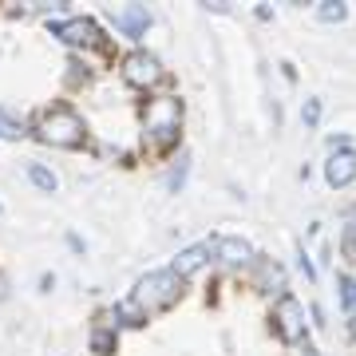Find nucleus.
Wrapping results in <instances>:
<instances>
[{
	"instance_id": "obj_1",
	"label": "nucleus",
	"mask_w": 356,
	"mask_h": 356,
	"mask_svg": "<svg viewBox=\"0 0 356 356\" xmlns=\"http://www.w3.org/2000/svg\"><path fill=\"white\" fill-rule=\"evenodd\" d=\"M36 139L48 143V147H64V151H79L88 143V131H83V119H79L72 107H48V111L36 119Z\"/></svg>"
},
{
	"instance_id": "obj_2",
	"label": "nucleus",
	"mask_w": 356,
	"mask_h": 356,
	"mask_svg": "<svg viewBox=\"0 0 356 356\" xmlns=\"http://www.w3.org/2000/svg\"><path fill=\"white\" fill-rule=\"evenodd\" d=\"M182 127V99L178 95H154L143 107V135L154 147H175Z\"/></svg>"
},
{
	"instance_id": "obj_3",
	"label": "nucleus",
	"mask_w": 356,
	"mask_h": 356,
	"mask_svg": "<svg viewBox=\"0 0 356 356\" xmlns=\"http://www.w3.org/2000/svg\"><path fill=\"white\" fill-rule=\"evenodd\" d=\"M178 293H182V277L170 273V269H154V273L139 277V285H135L131 297L151 313V309H170L178 301Z\"/></svg>"
},
{
	"instance_id": "obj_4",
	"label": "nucleus",
	"mask_w": 356,
	"mask_h": 356,
	"mask_svg": "<svg viewBox=\"0 0 356 356\" xmlns=\"http://www.w3.org/2000/svg\"><path fill=\"white\" fill-rule=\"evenodd\" d=\"M273 329L285 344H301L305 341V305L297 301V297H277V305H273Z\"/></svg>"
},
{
	"instance_id": "obj_5",
	"label": "nucleus",
	"mask_w": 356,
	"mask_h": 356,
	"mask_svg": "<svg viewBox=\"0 0 356 356\" xmlns=\"http://www.w3.org/2000/svg\"><path fill=\"white\" fill-rule=\"evenodd\" d=\"M123 79H127L131 88H139V91L159 88V83H163V64L154 60L151 51L135 48V51H127V56H123Z\"/></svg>"
},
{
	"instance_id": "obj_6",
	"label": "nucleus",
	"mask_w": 356,
	"mask_h": 356,
	"mask_svg": "<svg viewBox=\"0 0 356 356\" xmlns=\"http://www.w3.org/2000/svg\"><path fill=\"white\" fill-rule=\"evenodd\" d=\"M51 36L72 44V48H91V44L99 40V28H95V20H88V16H72V20H56V24H51Z\"/></svg>"
},
{
	"instance_id": "obj_7",
	"label": "nucleus",
	"mask_w": 356,
	"mask_h": 356,
	"mask_svg": "<svg viewBox=\"0 0 356 356\" xmlns=\"http://www.w3.org/2000/svg\"><path fill=\"white\" fill-rule=\"evenodd\" d=\"M111 24L119 28L123 36L143 40V36H147V28H151V13H147L143 4H127V8H119V13L111 16Z\"/></svg>"
},
{
	"instance_id": "obj_8",
	"label": "nucleus",
	"mask_w": 356,
	"mask_h": 356,
	"mask_svg": "<svg viewBox=\"0 0 356 356\" xmlns=\"http://www.w3.org/2000/svg\"><path fill=\"white\" fill-rule=\"evenodd\" d=\"M210 257H214V242L186 245V250H182V254L170 261V273H178V277H191V273H198V269H202Z\"/></svg>"
},
{
	"instance_id": "obj_9",
	"label": "nucleus",
	"mask_w": 356,
	"mask_h": 356,
	"mask_svg": "<svg viewBox=\"0 0 356 356\" xmlns=\"http://www.w3.org/2000/svg\"><path fill=\"white\" fill-rule=\"evenodd\" d=\"M325 178H329V186H348V182H353V178H356V151H353V147L329 154V163H325Z\"/></svg>"
},
{
	"instance_id": "obj_10",
	"label": "nucleus",
	"mask_w": 356,
	"mask_h": 356,
	"mask_svg": "<svg viewBox=\"0 0 356 356\" xmlns=\"http://www.w3.org/2000/svg\"><path fill=\"white\" fill-rule=\"evenodd\" d=\"M214 257H222L226 266H245V261H254V245L245 242V238H218Z\"/></svg>"
},
{
	"instance_id": "obj_11",
	"label": "nucleus",
	"mask_w": 356,
	"mask_h": 356,
	"mask_svg": "<svg viewBox=\"0 0 356 356\" xmlns=\"http://www.w3.org/2000/svg\"><path fill=\"white\" fill-rule=\"evenodd\" d=\"M111 317H115V325H127V329H143L151 313H147V309H143L139 301H135V297H127V301H119V305L111 309Z\"/></svg>"
},
{
	"instance_id": "obj_12",
	"label": "nucleus",
	"mask_w": 356,
	"mask_h": 356,
	"mask_svg": "<svg viewBox=\"0 0 356 356\" xmlns=\"http://www.w3.org/2000/svg\"><path fill=\"white\" fill-rule=\"evenodd\" d=\"M257 269H261V281H257V289L285 297V269H281L277 261H269V257H261V261H257Z\"/></svg>"
},
{
	"instance_id": "obj_13",
	"label": "nucleus",
	"mask_w": 356,
	"mask_h": 356,
	"mask_svg": "<svg viewBox=\"0 0 356 356\" xmlns=\"http://www.w3.org/2000/svg\"><path fill=\"white\" fill-rule=\"evenodd\" d=\"M28 178H32V186H36V191H44V194H56V191H60V178L51 175L44 163H28Z\"/></svg>"
},
{
	"instance_id": "obj_14",
	"label": "nucleus",
	"mask_w": 356,
	"mask_h": 356,
	"mask_svg": "<svg viewBox=\"0 0 356 356\" xmlns=\"http://www.w3.org/2000/svg\"><path fill=\"white\" fill-rule=\"evenodd\" d=\"M115 341H119V329H91V353L111 356L115 353Z\"/></svg>"
},
{
	"instance_id": "obj_15",
	"label": "nucleus",
	"mask_w": 356,
	"mask_h": 356,
	"mask_svg": "<svg viewBox=\"0 0 356 356\" xmlns=\"http://www.w3.org/2000/svg\"><path fill=\"white\" fill-rule=\"evenodd\" d=\"M186 175H191V159L182 154V159H178L175 166H170V175H166V191L178 194V191H182V182H186Z\"/></svg>"
},
{
	"instance_id": "obj_16",
	"label": "nucleus",
	"mask_w": 356,
	"mask_h": 356,
	"mask_svg": "<svg viewBox=\"0 0 356 356\" xmlns=\"http://www.w3.org/2000/svg\"><path fill=\"white\" fill-rule=\"evenodd\" d=\"M337 289H341V305L356 313V277L353 273H341V277H337Z\"/></svg>"
},
{
	"instance_id": "obj_17",
	"label": "nucleus",
	"mask_w": 356,
	"mask_h": 356,
	"mask_svg": "<svg viewBox=\"0 0 356 356\" xmlns=\"http://www.w3.org/2000/svg\"><path fill=\"white\" fill-rule=\"evenodd\" d=\"M317 16L325 20V24H341L344 16H348V8H344L341 0H325V4L317 8Z\"/></svg>"
},
{
	"instance_id": "obj_18",
	"label": "nucleus",
	"mask_w": 356,
	"mask_h": 356,
	"mask_svg": "<svg viewBox=\"0 0 356 356\" xmlns=\"http://www.w3.org/2000/svg\"><path fill=\"white\" fill-rule=\"evenodd\" d=\"M0 135H4V139H20V135H24V123H20V119H13L4 107H0Z\"/></svg>"
},
{
	"instance_id": "obj_19",
	"label": "nucleus",
	"mask_w": 356,
	"mask_h": 356,
	"mask_svg": "<svg viewBox=\"0 0 356 356\" xmlns=\"http://www.w3.org/2000/svg\"><path fill=\"white\" fill-rule=\"evenodd\" d=\"M301 119H305V127H317V119H321V99H305V107H301Z\"/></svg>"
},
{
	"instance_id": "obj_20",
	"label": "nucleus",
	"mask_w": 356,
	"mask_h": 356,
	"mask_svg": "<svg viewBox=\"0 0 356 356\" xmlns=\"http://www.w3.org/2000/svg\"><path fill=\"white\" fill-rule=\"evenodd\" d=\"M301 269H305V277H309V281L317 277V269H313V261H309V254H305V250H301Z\"/></svg>"
},
{
	"instance_id": "obj_21",
	"label": "nucleus",
	"mask_w": 356,
	"mask_h": 356,
	"mask_svg": "<svg viewBox=\"0 0 356 356\" xmlns=\"http://www.w3.org/2000/svg\"><path fill=\"white\" fill-rule=\"evenodd\" d=\"M301 356H321V353L313 348V344H305V353H301Z\"/></svg>"
},
{
	"instance_id": "obj_22",
	"label": "nucleus",
	"mask_w": 356,
	"mask_h": 356,
	"mask_svg": "<svg viewBox=\"0 0 356 356\" xmlns=\"http://www.w3.org/2000/svg\"><path fill=\"white\" fill-rule=\"evenodd\" d=\"M348 329H353V337H356V313H353V321H348Z\"/></svg>"
},
{
	"instance_id": "obj_23",
	"label": "nucleus",
	"mask_w": 356,
	"mask_h": 356,
	"mask_svg": "<svg viewBox=\"0 0 356 356\" xmlns=\"http://www.w3.org/2000/svg\"><path fill=\"white\" fill-rule=\"evenodd\" d=\"M0 210H4V206H0Z\"/></svg>"
}]
</instances>
